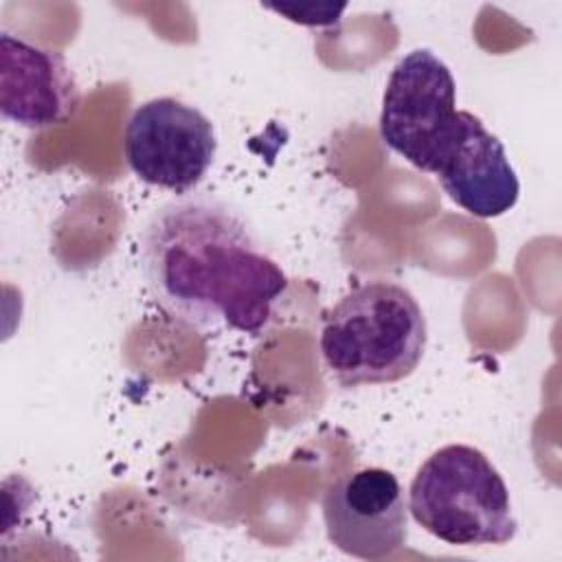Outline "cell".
Listing matches in <instances>:
<instances>
[{"mask_svg":"<svg viewBox=\"0 0 562 562\" xmlns=\"http://www.w3.org/2000/svg\"><path fill=\"white\" fill-rule=\"evenodd\" d=\"M140 261L154 301L195 329L259 334L288 290L246 220L209 195L160 206L145 226Z\"/></svg>","mask_w":562,"mask_h":562,"instance_id":"obj_1","label":"cell"},{"mask_svg":"<svg viewBox=\"0 0 562 562\" xmlns=\"http://www.w3.org/2000/svg\"><path fill=\"white\" fill-rule=\"evenodd\" d=\"M426 340V316L413 292L375 279L347 292L325 314L321 356L342 386L391 384L417 369Z\"/></svg>","mask_w":562,"mask_h":562,"instance_id":"obj_2","label":"cell"},{"mask_svg":"<svg viewBox=\"0 0 562 562\" xmlns=\"http://www.w3.org/2000/svg\"><path fill=\"white\" fill-rule=\"evenodd\" d=\"M408 512L422 529L454 547L505 544L518 527L503 476L465 443H448L419 465Z\"/></svg>","mask_w":562,"mask_h":562,"instance_id":"obj_3","label":"cell"},{"mask_svg":"<svg viewBox=\"0 0 562 562\" xmlns=\"http://www.w3.org/2000/svg\"><path fill=\"white\" fill-rule=\"evenodd\" d=\"M461 112L450 68L432 50L415 48L389 75L380 138L415 169L437 173L461 132Z\"/></svg>","mask_w":562,"mask_h":562,"instance_id":"obj_4","label":"cell"},{"mask_svg":"<svg viewBox=\"0 0 562 562\" xmlns=\"http://www.w3.org/2000/svg\"><path fill=\"white\" fill-rule=\"evenodd\" d=\"M217 151L213 123L176 97L134 108L123 132L127 167L143 182L189 195L206 176Z\"/></svg>","mask_w":562,"mask_h":562,"instance_id":"obj_5","label":"cell"},{"mask_svg":"<svg viewBox=\"0 0 562 562\" xmlns=\"http://www.w3.org/2000/svg\"><path fill=\"white\" fill-rule=\"evenodd\" d=\"M406 509L402 485L391 470L347 472L323 496L327 540L351 558H389L406 544Z\"/></svg>","mask_w":562,"mask_h":562,"instance_id":"obj_6","label":"cell"},{"mask_svg":"<svg viewBox=\"0 0 562 562\" xmlns=\"http://www.w3.org/2000/svg\"><path fill=\"white\" fill-rule=\"evenodd\" d=\"M79 86L66 59L7 31L0 33V112L4 119L44 130L70 121Z\"/></svg>","mask_w":562,"mask_h":562,"instance_id":"obj_7","label":"cell"},{"mask_svg":"<svg viewBox=\"0 0 562 562\" xmlns=\"http://www.w3.org/2000/svg\"><path fill=\"white\" fill-rule=\"evenodd\" d=\"M435 176L457 206L481 220L505 215L520 195L503 143L468 110L461 112V132Z\"/></svg>","mask_w":562,"mask_h":562,"instance_id":"obj_8","label":"cell"},{"mask_svg":"<svg viewBox=\"0 0 562 562\" xmlns=\"http://www.w3.org/2000/svg\"><path fill=\"white\" fill-rule=\"evenodd\" d=\"M270 9L288 15V20L292 22L323 26L338 22V15L345 11V4H270Z\"/></svg>","mask_w":562,"mask_h":562,"instance_id":"obj_9","label":"cell"}]
</instances>
